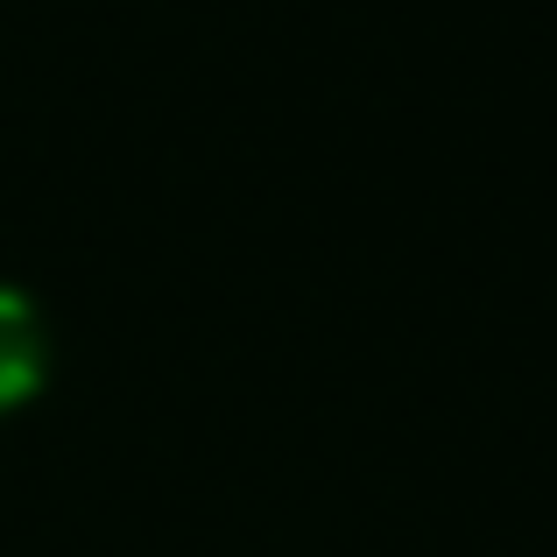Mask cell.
Listing matches in <instances>:
<instances>
[{"label":"cell","instance_id":"1","mask_svg":"<svg viewBox=\"0 0 557 557\" xmlns=\"http://www.w3.org/2000/svg\"><path fill=\"white\" fill-rule=\"evenodd\" d=\"M42 354H50V346H42L36 304H28L22 289L0 283V409H14V403H28V395H36Z\"/></svg>","mask_w":557,"mask_h":557}]
</instances>
